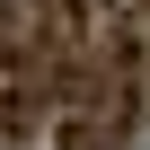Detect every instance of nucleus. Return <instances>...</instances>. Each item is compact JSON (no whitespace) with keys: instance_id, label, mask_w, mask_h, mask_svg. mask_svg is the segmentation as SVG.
Returning <instances> with one entry per match:
<instances>
[{"instance_id":"f257e3e1","label":"nucleus","mask_w":150,"mask_h":150,"mask_svg":"<svg viewBox=\"0 0 150 150\" xmlns=\"http://www.w3.org/2000/svg\"><path fill=\"white\" fill-rule=\"evenodd\" d=\"M53 150H115V132H106L97 115H62V132H53Z\"/></svg>"}]
</instances>
